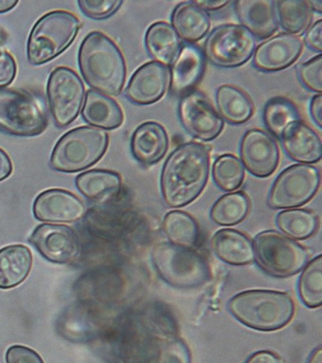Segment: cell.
Instances as JSON below:
<instances>
[{"instance_id":"6da1fadb","label":"cell","mask_w":322,"mask_h":363,"mask_svg":"<svg viewBox=\"0 0 322 363\" xmlns=\"http://www.w3.org/2000/svg\"><path fill=\"white\" fill-rule=\"evenodd\" d=\"M210 155L207 145L190 142L179 145L168 156L161 176L163 201L178 208L196 200L209 177Z\"/></svg>"},{"instance_id":"7a4b0ae2","label":"cell","mask_w":322,"mask_h":363,"mask_svg":"<svg viewBox=\"0 0 322 363\" xmlns=\"http://www.w3.org/2000/svg\"><path fill=\"white\" fill-rule=\"evenodd\" d=\"M79 66L87 84L103 94L117 96L126 79V63L120 48L105 34L93 31L81 42Z\"/></svg>"},{"instance_id":"3957f363","label":"cell","mask_w":322,"mask_h":363,"mask_svg":"<svg viewBox=\"0 0 322 363\" xmlns=\"http://www.w3.org/2000/svg\"><path fill=\"white\" fill-rule=\"evenodd\" d=\"M232 316L248 328L275 331L286 327L294 315V302L287 293L252 290L237 294L229 302Z\"/></svg>"},{"instance_id":"277c9868","label":"cell","mask_w":322,"mask_h":363,"mask_svg":"<svg viewBox=\"0 0 322 363\" xmlns=\"http://www.w3.org/2000/svg\"><path fill=\"white\" fill-rule=\"evenodd\" d=\"M81 22L75 15L63 10L45 14L37 21L28 40V62L42 65L52 62L75 41Z\"/></svg>"},{"instance_id":"5b68a950","label":"cell","mask_w":322,"mask_h":363,"mask_svg":"<svg viewBox=\"0 0 322 363\" xmlns=\"http://www.w3.org/2000/svg\"><path fill=\"white\" fill-rule=\"evenodd\" d=\"M109 135L91 126L76 127L60 138L52 150L50 165L62 173H78L91 168L105 155Z\"/></svg>"},{"instance_id":"8992f818","label":"cell","mask_w":322,"mask_h":363,"mask_svg":"<svg viewBox=\"0 0 322 363\" xmlns=\"http://www.w3.org/2000/svg\"><path fill=\"white\" fill-rule=\"evenodd\" d=\"M152 261L158 274L171 287L189 290L210 279L207 259L195 249L160 243L153 249Z\"/></svg>"},{"instance_id":"52a82bcc","label":"cell","mask_w":322,"mask_h":363,"mask_svg":"<svg viewBox=\"0 0 322 363\" xmlns=\"http://www.w3.org/2000/svg\"><path fill=\"white\" fill-rule=\"evenodd\" d=\"M49 124L43 100L26 90L0 89V131L16 137H35Z\"/></svg>"},{"instance_id":"ba28073f","label":"cell","mask_w":322,"mask_h":363,"mask_svg":"<svg viewBox=\"0 0 322 363\" xmlns=\"http://www.w3.org/2000/svg\"><path fill=\"white\" fill-rule=\"evenodd\" d=\"M253 245L258 266L272 277H292L307 264L306 249L276 230L260 233L255 237Z\"/></svg>"},{"instance_id":"9c48e42d","label":"cell","mask_w":322,"mask_h":363,"mask_svg":"<svg viewBox=\"0 0 322 363\" xmlns=\"http://www.w3.org/2000/svg\"><path fill=\"white\" fill-rule=\"evenodd\" d=\"M257 41L253 34L239 25H223L214 29L203 46L205 57L223 68L239 67L253 57Z\"/></svg>"},{"instance_id":"30bf717a","label":"cell","mask_w":322,"mask_h":363,"mask_svg":"<svg viewBox=\"0 0 322 363\" xmlns=\"http://www.w3.org/2000/svg\"><path fill=\"white\" fill-rule=\"evenodd\" d=\"M321 186V172L311 165L297 164L282 171L269 193L268 205L274 209L297 208L315 197Z\"/></svg>"},{"instance_id":"8fae6325","label":"cell","mask_w":322,"mask_h":363,"mask_svg":"<svg viewBox=\"0 0 322 363\" xmlns=\"http://www.w3.org/2000/svg\"><path fill=\"white\" fill-rule=\"evenodd\" d=\"M47 95L55 125L64 128L78 118L86 89L75 71L60 66L52 71L47 79Z\"/></svg>"},{"instance_id":"7c38bea8","label":"cell","mask_w":322,"mask_h":363,"mask_svg":"<svg viewBox=\"0 0 322 363\" xmlns=\"http://www.w3.org/2000/svg\"><path fill=\"white\" fill-rule=\"evenodd\" d=\"M182 125L192 137L202 140H212L224 129V119L212 107L202 92L192 91L185 95L178 108Z\"/></svg>"},{"instance_id":"4fadbf2b","label":"cell","mask_w":322,"mask_h":363,"mask_svg":"<svg viewBox=\"0 0 322 363\" xmlns=\"http://www.w3.org/2000/svg\"><path fill=\"white\" fill-rule=\"evenodd\" d=\"M28 240L45 259L54 264L72 263L80 250L76 233L63 225H39Z\"/></svg>"},{"instance_id":"5bb4252c","label":"cell","mask_w":322,"mask_h":363,"mask_svg":"<svg viewBox=\"0 0 322 363\" xmlns=\"http://www.w3.org/2000/svg\"><path fill=\"white\" fill-rule=\"evenodd\" d=\"M242 165L253 176L268 177L279 165L280 150L276 140L260 129H251L240 144Z\"/></svg>"},{"instance_id":"9a60e30c","label":"cell","mask_w":322,"mask_h":363,"mask_svg":"<svg viewBox=\"0 0 322 363\" xmlns=\"http://www.w3.org/2000/svg\"><path fill=\"white\" fill-rule=\"evenodd\" d=\"M86 213L81 199L67 190H46L34 201V216L47 223H73L83 218Z\"/></svg>"},{"instance_id":"2e32d148","label":"cell","mask_w":322,"mask_h":363,"mask_svg":"<svg viewBox=\"0 0 322 363\" xmlns=\"http://www.w3.org/2000/svg\"><path fill=\"white\" fill-rule=\"evenodd\" d=\"M171 84V70L156 62L145 63L134 72L126 96L137 105H150L166 94Z\"/></svg>"},{"instance_id":"e0dca14e","label":"cell","mask_w":322,"mask_h":363,"mask_svg":"<svg viewBox=\"0 0 322 363\" xmlns=\"http://www.w3.org/2000/svg\"><path fill=\"white\" fill-rule=\"evenodd\" d=\"M303 50L299 36L281 33L261 43L253 52V66L260 71L275 72L294 65Z\"/></svg>"},{"instance_id":"ac0fdd59","label":"cell","mask_w":322,"mask_h":363,"mask_svg":"<svg viewBox=\"0 0 322 363\" xmlns=\"http://www.w3.org/2000/svg\"><path fill=\"white\" fill-rule=\"evenodd\" d=\"M280 139L287 155L295 162L311 165L322 157L321 137L302 121L287 125Z\"/></svg>"},{"instance_id":"d6986e66","label":"cell","mask_w":322,"mask_h":363,"mask_svg":"<svg viewBox=\"0 0 322 363\" xmlns=\"http://www.w3.org/2000/svg\"><path fill=\"white\" fill-rule=\"evenodd\" d=\"M236 14L243 28L258 39L269 38L279 28L275 1L240 0L236 2Z\"/></svg>"},{"instance_id":"ffe728a7","label":"cell","mask_w":322,"mask_h":363,"mask_svg":"<svg viewBox=\"0 0 322 363\" xmlns=\"http://www.w3.org/2000/svg\"><path fill=\"white\" fill-rule=\"evenodd\" d=\"M168 148L167 131L160 123L147 121L134 132L131 150L134 157L144 166L159 162Z\"/></svg>"},{"instance_id":"44dd1931","label":"cell","mask_w":322,"mask_h":363,"mask_svg":"<svg viewBox=\"0 0 322 363\" xmlns=\"http://www.w3.org/2000/svg\"><path fill=\"white\" fill-rule=\"evenodd\" d=\"M205 66V55L199 48L192 45L182 47L176 62L171 65V91L179 95L191 90L202 79Z\"/></svg>"},{"instance_id":"7402d4cb","label":"cell","mask_w":322,"mask_h":363,"mask_svg":"<svg viewBox=\"0 0 322 363\" xmlns=\"http://www.w3.org/2000/svg\"><path fill=\"white\" fill-rule=\"evenodd\" d=\"M211 248L221 261L231 266H246L255 259L252 241L239 230H218L211 240Z\"/></svg>"},{"instance_id":"603a6c76","label":"cell","mask_w":322,"mask_h":363,"mask_svg":"<svg viewBox=\"0 0 322 363\" xmlns=\"http://www.w3.org/2000/svg\"><path fill=\"white\" fill-rule=\"evenodd\" d=\"M81 116L86 123L102 130H115L122 125L124 115L115 99L94 89L86 92Z\"/></svg>"},{"instance_id":"cb8c5ba5","label":"cell","mask_w":322,"mask_h":363,"mask_svg":"<svg viewBox=\"0 0 322 363\" xmlns=\"http://www.w3.org/2000/svg\"><path fill=\"white\" fill-rule=\"evenodd\" d=\"M171 26L179 38L187 43H196L209 31L210 16L195 1L181 2L171 15Z\"/></svg>"},{"instance_id":"d4e9b609","label":"cell","mask_w":322,"mask_h":363,"mask_svg":"<svg viewBox=\"0 0 322 363\" xmlns=\"http://www.w3.org/2000/svg\"><path fill=\"white\" fill-rule=\"evenodd\" d=\"M31 251L22 245L0 249V289L8 290L22 284L33 267Z\"/></svg>"},{"instance_id":"484cf974","label":"cell","mask_w":322,"mask_h":363,"mask_svg":"<svg viewBox=\"0 0 322 363\" xmlns=\"http://www.w3.org/2000/svg\"><path fill=\"white\" fill-rule=\"evenodd\" d=\"M76 185L88 200L105 203L120 194L122 179L115 172L96 169L79 174Z\"/></svg>"},{"instance_id":"4316f807","label":"cell","mask_w":322,"mask_h":363,"mask_svg":"<svg viewBox=\"0 0 322 363\" xmlns=\"http://www.w3.org/2000/svg\"><path fill=\"white\" fill-rule=\"evenodd\" d=\"M159 333L149 325H137L124 344V363H157L163 342Z\"/></svg>"},{"instance_id":"83f0119b","label":"cell","mask_w":322,"mask_h":363,"mask_svg":"<svg viewBox=\"0 0 322 363\" xmlns=\"http://www.w3.org/2000/svg\"><path fill=\"white\" fill-rule=\"evenodd\" d=\"M145 47L155 62L173 65L182 49L180 38L170 23H153L145 35Z\"/></svg>"},{"instance_id":"f1b7e54d","label":"cell","mask_w":322,"mask_h":363,"mask_svg":"<svg viewBox=\"0 0 322 363\" xmlns=\"http://www.w3.org/2000/svg\"><path fill=\"white\" fill-rule=\"evenodd\" d=\"M219 115L231 124L247 123L253 113V104L249 95L236 86L223 84L216 94Z\"/></svg>"},{"instance_id":"f546056e","label":"cell","mask_w":322,"mask_h":363,"mask_svg":"<svg viewBox=\"0 0 322 363\" xmlns=\"http://www.w3.org/2000/svg\"><path fill=\"white\" fill-rule=\"evenodd\" d=\"M163 230L171 245L195 249L200 240V229L196 220L180 211L168 213L163 218Z\"/></svg>"},{"instance_id":"4dcf8cb0","label":"cell","mask_w":322,"mask_h":363,"mask_svg":"<svg viewBox=\"0 0 322 363\" xmlns=\"http://www.w3.org/2000/svg\"><path fill=\"white\" fill-rule=\"evenodd\" d=\"M250 200L243 192L229 193L214 203L210 217L219 226H236L246 218Z\"/></svg>"},{"instance_id":"1f68e13d","label":"cell","mask_w":322,"mask_h":363,"mask_svg":"<svg viewBox=\"0 0 322 363\" xmlns=\"http://www.w3.org/2000/svg\"><path fill=\"white\" fill-rule=\"evenodd\" d=\"M277 225L287 238L304 240L318 230V218L316 214L307 209L290 208L278 214Z\"/></svg>"},{"instance_id":"d6a6232c","label":"cell","mask_w":322,"mask_h":363,"mask_svg":"<svg viewBox=\"0 0 322 363\" xmlns=\"http://www.w3.org/2000/svg\"><path fill=\"white\" fill-rule=\"evenodd\" d=\"M275 5L278 12V21L287 33L297 35L310 28L313 16H311V10L308 1L281 0V1H275Z\"/></svg>"},{"instance_id":"836d02e7","label":"cell","mask_w":322,"mask_h":363,"mask_svg":"<svg viewBox=\"0 0 322 363\" xmlns=\"http://www.w3.org/2000/svg\"><path fill=\"white\" fill-rule=\"evenodd\" d=\"M263 121L269 131L277 138L290 123L300 121L297 106L284 97L272 98L263 111Z\"/></svg>"},{"instance_id":"e575fe53","label":"cell","mask_w":322,"mask_h":363,"mask_svg":"<svg viewBox=\"0 0 322 363\" xmlns=\"http://www.w3.org/2000/svg\"><path fill=\"white\" fill-rule=\"evenodd\" d=\"M301 301L310 308H318L322 304V258L316 257L306 264L298 282Z\"/></svg>"},{"instance_id":"d590c367","label":"cell","mask_w":322,"mask_h":363,"mask_svg":"<svg viewBox=\"0 0 322 363\" xmlns=\"http://www.w3.org/2000/svg\"><path fill=\"white\" fill-rule=\"evenodd\" d=\"M212 177L214 182L220 189L232 192L238 189L244 182V167L236 156L224 155L214 162Z\"/></svg>"},{"instance_id":"8d00e7d4","label":"cell","mask_w":322,"mask_h":363,"mask_svg":"<svg viewBox=\"0 0 322 363\" xmlns=\"http://www.w3.org/2000/svg\"><path fill=\"white\" fill-rule=\"evenodd\" d=\"M157 363H191V352L182 339L168 338L161 346Z\"/></svg>"},{"instance_id":"74e56055","label":"cell","mask_w":322,"mask_h":363,"mask_svg":"<svg viewBox=\"0 0 322 363\" xmlns=\"http://www.w3.org/2000/svg\"><path fill=\"white\" fill-rule=\"evenodd\" d=\"M297 73L303 86L307 87L311 91L321 94L322 91V57L321 55L298 66Z\"/></svg>"},{"instance_id":"f35d334b","label":"cell","mask_w":322,"mask_h":363,"mask_svg":"<svg viewBox=\"0 0 322 363\" xmlns=\"http://www.w3.org/2000/svg\"><path fill=\"white\" fill-rule=\"evenodd\" d=\"M123 1L121 0H80L81 11L92 20H105L118 11Z\"/></svg>"},{"instance_id":"ab89813d","label":"cell","mask_w":322,"mask_h":363,"mask_svg":"<svg viewBox=\"0 0 322 363\" xmlns=\"http://www.w3.org/2000/svg\"><path fill=\"white\" fill-rule=\"evenodd\" d=\"M7 363H45L38 352L28 347L15 345L6 352Z\"/></svg>"},{"instance_id":"60d3db41","label":"cell","mask_w":322,"mask_h":363,"mask_svg":"<svg viewBox=\"0 0 322 363\" xmlns=\"http://www.w3.org/2000/svg\"><path fill=\"white\" fill-rule=\"evenodd\" d=\"M17 75L15 58L5 50H0V89L9 86Z\"/></svg>"},{"instance_id":"b9f144b4","label":"cell","mask_w":322,"mask_h":363,"mask_svg":"<svg viewBox=\"0 0 322 363\" xmlns=\"http://www.w3.org/2000/svg\"><path fill=\"white\" fill-rule=\"evenodd\" d=\"M306 45L315 52H321L322 50V21H316L307 29L305 34Z\"/></svg>"},{"instance_id":"7bdbcfd3","label":"cell","mask_w":322,"mask_h":363,"mask_svg":"<svg viewBox=\"0 0 322 363\" xmlns=\"http://www.w3.org/2000/svg\"><path fill=\"white\" fill-rule=\"evenodd\" d=\"M245 363H281V359L270 351H260L255 352Z\"/></svg>"},{"instance_id":"ee69618b","label":"cell","mask_w":322,"mask_h":363,"mask_svg":"<svg viewBox=\"0 0 322 363\" xmlns=\"http://www.w3.org/2000/svg\"><path fill=\"white\" fill-rule=\"evenodd\" d=\"M310 112L311 118L316 125L321 128L322 126V96L321 94L316 95L311 101Z\"/></svg>"},{"instance_id":"f6af8a7d","label":"cell","mask_w":322,"mask_h":363,"mask_svg":"<svg viewBox=\"0 0 322 363\" xmlns=\"http://www.w3.org/2000/svg\"><path fill=\"white\" fill-rule=\"evenodd\" d=\"M13 165L11 159L4 150L0 148V182L11 176Z\"/></svg>"},{"instance_id":"bcb514c9","label":"cell","mask_w":322,"mask_h":363,"mask_svg":"<svg viewBox=\"0 0 322 363\" xmlns=\"http://www.w3.org/2000/svg\"><path fill=\"white\" fill-rule=\"evenodd\" d=\"M205 11H216L224 8L229 4L226 0H202V1H195Z\"/></svg>"},{"instance_id":"7dc6e473","label":"cell","mask_w":322,"mask_h":363,"mask_svg":"<svg viewBox=\"0 0 322 363\" xmlns=\"http://www.w3.org/2000/svg\"><path fill=\"white\" fill-rule=\"evenodd\" d=\"M18 1L16 0H0V14L11 11L17 6Z\"/></svg>"},{"instance_id":"c3c4849f","label":"cell","mask_w":322,"mask_h":363,"mask_svg":"<svg viewBox=\"0 0 322 363\" xmlns=\"http://www.w3.org/2000/svg\"><path fill=\"white\" fill-rule=\"evenodd\" d=\"M308 363H322V351L321 347L311 354Z\"/></svg>"},{"instance_id":"681fc988","label":"cell","mask_w":322,"mask_h":363,"mask_svg":"<svg viewBox=\"0 0 322 363\" xmlns=\"http://www.w3.org/2000/svg\"><path fill=\"white\" fill-rule=\"evenodd\" d=\"M309 6H310L311 10H314V11L321 13L322 9V1L321 0H316V1H308Z\"/></svg>"}]
</instances>
